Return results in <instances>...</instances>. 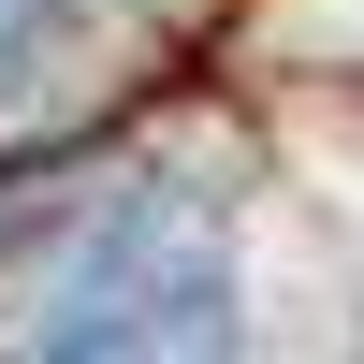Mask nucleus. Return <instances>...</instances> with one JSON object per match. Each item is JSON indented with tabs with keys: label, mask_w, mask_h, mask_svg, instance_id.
<instances>
[{
	"label": "nucleus",
	"mask_w": 364,
	"mask_h": 364,
	"mask_svg": "<svg viewBox=\"0 0 364 364\" xmlns=\"http://www.w3.org/2000/svg\"><path fill=\"white\" fill-rule=\"evenodd\" d=\"M29 44H44V0H0V87L29 73Z\"/></svg>",
	"instance_id": "f257e3e1"
}]
</instances>
